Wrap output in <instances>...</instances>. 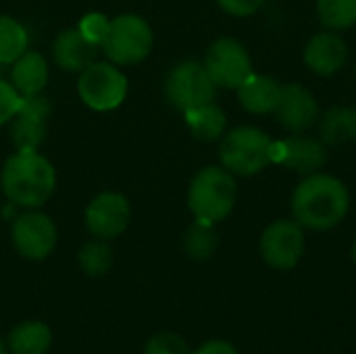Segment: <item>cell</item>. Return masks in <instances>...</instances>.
Returning <instances> with one entry per match:
<instances>
[{"instance_id":"obj_17","label":"cell","mask_w":356,"mask_h":354,"mask_svg":"<svg viewBox=\"0 0 356 354\" xmlns=\"http://www.w3.org/2000/svg\"><path fill=\"white\" fill-rule=\"evenodd\" d=\"M242 108L250 115H271L277 108L282 96V83L263 73H250L248 79L236 90Z\"/></svg>"},{"instance_id":"obj_30","label":"cell","mask_w":356,"mask_h":354,"mask_svg":"<svg viewBox=\"0 0 356 354\" xmlns=\"http://www.w3.org/2000/svg\"><path fill=\"white\" fill-rule=\"evenodd\" d=\"M192 354H240L238 348L227 340H209L200 344Z\"/></svg>"},{"instance_id":"obj_2","label":"cell","mask_w":356,"mask_h":354,"mask_svg":"<svg viewBox=\"0 0 356 354\" xmlns=\"http://www.w3.org/2000/svg\"><path fill=\"white\" fill-rule=\"evenodd\" d=\"M0 188L10 204L40 209L54 194L56 171L38 150H17L0 171Z\"/></svg>"},{"instance_id":"obj_14","label":"cell","mask_w":356,"mask_h":354,"mask_svg":"<svg viewBox=\"0 0 356 354\" xmlns=\"http://www.w3.org/2000/svg\"><path fill=\"white\" fill-rule=\"evenodd\" d=\"M275 115L280 125L288 134H305L313 125H317L321 108L309 88H305L302 83H286L282 86V96Z\"/></svg>"},{"instance_id":"obj_3","label":"cell","mask_w":356,"mask_h":354,"mask_svg":"<svg viewBox=\"0 0 356 354\" xmlns=\"http://www.w3.org/2000/svg\"><path fill=\"white\" fill-rule=\"evenodd\" d=\"M238 186L236 175L225 167L209 165L200 169L188 188V207L192 215L200 221L219 223L227 219L236 207Z\"/></svg>"},{"instance_id":"obj_5","label":"cell","mask_w":356,"mask_h":354,"mask_svg":"<svg viewBox=\"0 0 356 354\" xmlns=\"http://www.w3.org/2000/svg\"><path fill=\"white\" fill-rule=\"evenodd\" d=\"M154 44L150 23L134 13H123L111 19L102 52L115 65H138L142 63Z\"/></svg>"},{"instance_id":"obj_21","label":"cell","mask_w":356,"mask_h":354,"mask_svg":"<svg viewBox=\"0 0 356 354\" xmlns=\"http://www.w3.org/2000/svg\"><path fill=\"white\" fill-rule=\"evenodd\" d=\"M186 125L190 134L200 142H217L223 138L227 127V117L223 108L215 102H207L202 106L190 108L184 113Z\"/></svg>"},{"instance_id":"obj_12","label":"cell","mask_w":356,"mask_h":354,"mask_svg":"<svg viewBox=\"0 0 356 354\" xmlns=\"http://www.w3.org/2000/svg\"><path fill=\"white\" fill-rule=\"evenodd\" d=\"M50 100L42 94L21 96L17 115L10 119V142L17 150H38L48 131Z\"/></svg>"},{"instance_id":"obj_26","label":"cell","mask_w":356,"mask_h":354,"mask_svg":"<svg viewBox=\"0 0 356 354\" xmlns=\"http://www.w3.org/2000/svg\"><path fill=\"white\" fill-rule=\"evenodd\" d=\"M144 354H192L188 348V342L173 334V332H161L154 334L146 346H144Z\"/></svg>"},{"instance_id":"obj_28","label":"cell","mask_w":356,"mask_h":354,"mask_svg":"<svg viewBox=\"0 0 356 354\" xmlns=\"http://www.w3.org/2000/svg\"><path fill=\"white\" fill-rule=\"evenodd\" d=\"M21 104V94L15 90V86L0 77V125L10 123V119L17 115Z\"/></svg>"},{"instance_id":"obj_18","label":"cell","mask_w":356,"mask_h":354,"mask_svg":"<svg viewBox=\"0 0 356 354\" xmlns=\"http://www.w3.org/2000/svg\"><path fill=\"white\" fill-rule=\"evenodd\" d=\"M50 77L48 61L44 54L35 50L23 52L13 65H10V83L21 96H33L42 94Z\"/></svg>"},{"instance_id":"obj_32","label":"cell","mask_w":356,"mask_h":354,"mask_svg":"<svg viewBox=\"0 0 356 354\" xmlns=\"http://www.w3.org/2000/svg\"><path fill=\"white\" fill-rule=\"evenodd\" d=\"M350 255H353V261H355V265H356V240H355V244H353V250H350Z\"/></svg>"},{"instance_id":"obj_29","label":"cell","mask_w":356,"mask_h":354,"mask_svg":"<svg viewBox=\"0 0 356 354\" xmlns=\"http://www.w3.org/2000/svg\"><path fill=\"white\" fill-rule=\"evenodd\" d=\"M215 2L221 10H225L232 17H240V19L252 17L265 4V0H215Z\"/></svg>"},{"instance_id":"obj_11","label":"cell","mask_w":356,"mask_h":354,"mask_svg":"<svg viewBox=\"0 0 356 354\" xmlns=\"http://www.w3.org/2000/svg\"><path fill=\"white\" fill-rule=\"evenodd\" d=\"M83 219L92 236L98 240H115L127 230L131 207L129 200L119 192H100L86 207Z\"/></svg>"},{"instance_id":"obj_4","label":"cell","mask_w":356,"mask_h":354,"mask_svg":"<svg viewBox=\"0 0 356 354\" xmlns=\"http://www.w3.org/2000/svg\"><path fill=\"white\" fill-rule=\"evenodd\" d=\"M273 144L275 140L267 131L254 125H240L221 138V167H225L232 175L252 177L273 165Z\"/></svg>"},{"instance_id":"obj_10","label":"cell","mask_w":356,"mask_h":354,"mask_svg":"<svg viewBox=\"0 0 356 354\" xmlns=\"http://www.w3.org/2000/svg\"><path fill=\"white\" fill-rule=\"evenodd\" d=\"M10 240L15 250L27 261H44L52 255L58 234L54 221L35 209H27L15 217L10 227Z\"/></svg>"},{"instance_id":"obj_25","label":"cell","mask_w":356,"mask_h":354,"mask_svg":"<svg viewBox=\"0 0 356 354\" xmlns=\"http://www.w3.org/2000/svg\"><path fill=\"white\" fill-rule=\"evenodd\" d=\"M77 263H79V269L90 275V277H100L104 273H108L111 265H113V250L111 246L106 244V240H92V242H86L81 248H79V255H77Z\"/></svg>"},{"instance_id":"obj_9","label":"cell","mask_w":356,"mask_h":354,"mask_svg":"<svg viewBox=\"0 0 356 354\" xmlns=\"http://www.w3.org/2000/svg\"><path fill=\"white\" fill-rule=\"evenodd\" d=\"M261 257L263 261L275 271H290L294 269L307 248L305 227L294 219H277L265 227L261 234Z\"/></svg>"},{"instance_id":"obj_16","label":"cell","mask_w":356,"mask_h":354,"mask_svg":"<svg viewBox=\"0 0 356 354\" xmlns=\"http://www.w3.org/2000/svg\"><path fill=\"white\" fill-rule=\"evenodd\" d=\"M98 46L92 44L77 27L65 29L56 35L52 44V56L56 65L65 71L79 73L96 61Z\"/></svg>"},{"instance_id":"obj_13","label":"cell","mask_w":356,"mask_h":354,"mask_svg":"<svg viewBox=\"0 0 356 354\" xmlns=\"http://www.w3.org/2000/svg\"><path fill=\"white\" fill-rule=\"evenodd\" d=\"M273 163L300 175L317 173L327 163V146L319 138L292 134L273 144Z\"/></svg>"},{"instance_id":"obj_7","label":"cell","mask_w":356,"mask_h":354,"mask_svg":"<svg viewBox=\"0 0 356 354\" xmlns=\"http://www.w3.org/2000/svg\"><path fill=\"white\" fill-rule=\"evenodd\" d=\"M165 94L179 113H186L207 102H215L217 86L202 63L181 61L169 71L165 81Z\"/></svg>"},{"instance_id":"obj_27","label":"cell","mask_w":356,"mask_h":354,"mask_svg":"<svg viewBox=\"0 0 356 354\" xmlns=\"http://www.w3.org/2000/svg\"><path fill=\"white\" fill-rule=\"evenodd\" d=\"M108 25H111V19L102 13H88L81 17L79 21V31L92 42L96 44L98 48L102 46L104 38H106V31H108Z\"/></svg>"},{"instance_id":"obj_31","label":"cell","mask_w":356,"mask_h":354,"mask_svg":"<svg viewBox=\"0 0 356 354\" xmlns=\"http://www.w3.org/2000/svg\"><path fill=\"white\" fill-rule=\"evenodd\" d=\"M0 354H8V348H6V342L0 338Z\"/></svg>"},{"instance_id":"obj_20","label":"cell","mask_w":356,"mask_h":354,"mask_svg":"<svg viewBox=\"0 0 356 354\" xmlns=\"http://www.w3.org/2000/svg\"><path fill=\"white\" fill-rule=\"evenodd\" d=\"M52 344V332L44 321L29 319L17 323L6 340L8 354H46Z\"/></svg>"},{"instance_id":"obj_8","label":"cell","mask_w":356,"mask_h":354,"mask_svg":"<svg viewBox=\"0 0 356 354\" xmlns=\"http://www.w3.org/2000/svg\"><path fill=\"white\" fill-rule=\"evenodd\" d=\"M202 65L215 86L223 90H238L254 71L250 52L240 40L232 35L217 38L209 46Z\"/></svg>"},{"instance_id":"obj_23","label":"cell","mask_w":356,"mask_h":354,"mask_svg":"<svg viewBox=\"0 0 356 354\" xmlns=\"http://www.w3.org/2000/svg\"><path fill=\"white\" fill-rule=\"evenodd\" d=\"M27 29L10 15H0V65H13L27 52Z\"/></svg>"},{"instance_id":"obj_1","label":"cell","mask_w":356,"mask_h":354,"mask_svg":"<svg viewBox=\"0 0 356 354\" xmlns=\"http://www.w3.org/2000/svg\"><path fill=\"white\" fill-rule=\"evenodd\" d=\"M292 219L311 232L338 227L350 211V192L346 184L330 173H311L296 186L292 200Z\"/></svg>"},{"instance_id":"obj_15","label":"cell","mask_w":356,"mask_h":354,"mask_svg":"<svg viewBox=\"0 0 356 354\" xmlns=\"http://www.w3.org/2000/svg\"><path fill=\"white\" fill-rule=\"evenodd\" d=\"M302 58L315 75L332 77L346 65L348 46L338 31L323 29L307 42Z\"/></svg>"},{"instance_id":"obj_19","label":"cell","mask_w":356,"mask_h":354,"mask_svg":"<svg viewBox=\"0 0 356 354\" xmlns=\"http://www.w3.org/2000/svg\"><path fill=\"white\" fill-rule=\"evenodd\" d=\"M319 140L325 146H342L356 140V108L353 106H332L327 108L319 121Z\"/></svg>"},{"instance_id":"obj_33","label":"cell","mask_w":356,"mask_h":354,"mask_svg":"<svg viewBox=\"0 0 356 354\" xmlns=\"http://www.w3.org/2000/svg\"><path fill=\"white\" fill-rule=\"evenodd\" d=\"M2 67H4V65H0V73H2Z\"/></svg>"},{"instance_id":"obj_34","label":"cell","mask_w":356,"mask_h":354,"mask_svg":"<svg viewBox=\"0 0 356 354\" xmlns=\"http://www.w3.org/2000/svg\"><path fill=\"white\" fill-rule=\"evenodd\" d=\"M0 190H2V188H0Z\"/></svg>"},{"instance_id":"obj_6","label":"cell","mask_w":356,"mask_h":354,"mask_svg":"<svg viewBox=\"0 0 356 354\" xmlns=\"http://www.w3.org/2000/svg\"><path fill=\"white\" fill-rule=\"evenodd\" d=\"M127 77L111 61H94L77 77V94L86 106L98 113L115 111L127 96Z\"/></svg>"},{"instance_id":"obj_24","label":"cell","mask_w":356,"mask_h":354,"mask_svg":"<svg viewBox=\"0 0 356 354\" xmlns=\"http://www.w3.org/2000/svg\"><path fill=\"white\" fill-rule=\"evenodd\" d=\"M319 23L330 31H346L356 25V0H315Z\"/></svg>"},{"instance_id":"obj_22","label":"cell","mask_w":356,"mask_h":354,"mask_svg":"<svg viewBox=\"0 0 356 354\" xmlns=\"http://www.w3.org/2000/svg\"><path fill=\"white\" fill-rule=\"evenodd\" d=\"M219 248V236L215 223L194 219V223L184 234V250L190 259L202 263L209 261Z\"/></svg>"}]
</instances>
